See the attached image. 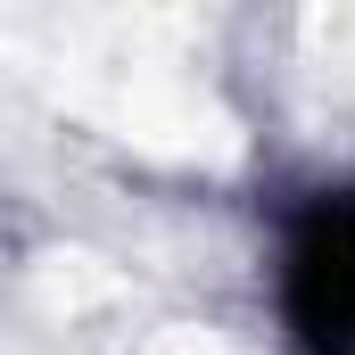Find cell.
Segmentation results:
<instances>
[{
    "label": "cell",
    "instance_id": "obj_1",
    "mask_svg": "<svg viewBox=\"0 0 355 355\" xmlns=\"http://www.w3.org/2000/svg\"><path fill=\"white\" fill-rule=\"evenodd\" d=\"M281 322L297 355H355V190L297 207L281 248Z\"/></svg>",
    "mask_w": 355,
    "mask_h": 355
}]
</instances>
